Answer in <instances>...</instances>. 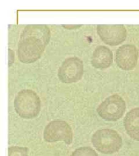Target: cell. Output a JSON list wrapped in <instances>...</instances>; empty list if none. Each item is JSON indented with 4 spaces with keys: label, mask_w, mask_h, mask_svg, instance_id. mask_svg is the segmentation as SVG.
I'll use <instances>...</instances> for the list:
<instances>
[{
    "label": "cell",
    "mask_w": 139,
    "mask_h": 156,
    "mask_svg": "<svg viewBox=\"0 0 139 156\" xmlns=\"http://www.w3.org/2000/svg\"><path fill=\"white\" fill-rule=\"evenodd\" d=\"M139 58V50L133 44H125L115 51V62L117 66L124 71L133 70L136 67Z\"/></svg>",
    "instance_id": "cell-8"
},
{
    "label": "cell",
    "mask_w": 139,
    "mask_h": 156,
    "mask_svg": "<svg viewBox=\"0 0 139 156\" xmlns=\"http://www.w3.org/2000/svg\"><path fill=\"white\" fill-rule=\"evenodd\" d=\"M126 105L123 97L118 94L111 95L101 102L97 112L102 119L107 122H116L123 117Z\"/></svg>",
    "instance_id": "cell-4"
},
{
    "label": "cell",
    "mask_w": 139,
    "mask_h": 156,
    "mask_svg": "<svg viewBox=\"0 0 139 156\" xmlns=\"http://www.w3.org/2000/svg\"><path fill=\"white\" fill-rule=\"evenodd\" d=\"M113 62V54L110 48L100 45L95 48L91 58L93 67L98 69H105L111 66Z\"/></svg>",
    "instance_id": "cell-9"
},
{
    "label": "cell",
    "mask_w": 139,
    "mask_h": 156,
    "mask_svg": "<svg viewBox=\"0 0 139 156\" xmlns=\"http://www.w3.org/2000/svg\"><path fill=\"white\" fill-rule=\"evenodd\" d=\"M50 38V30L46 25H28L23 30L17 45V57L24 64L37 61Z\"/></svg>",
    "instance_id": "cell-1"
},
{
    "label": "cell",
    "mask_w": 139,
    "mask_h": 156,
    "mask_svg": "<svg viewBox=\"0 0 139 156\" xmlns=\"http://www.w3.org/2000/svg\"><path fill=\"white\" fill-rule=\"evenodd\" d=\"M70 156H99L97 153L89 146L81 147L75 149Z\"/></svg>",
    "instance_id": "cell-11"
},
{
    "label": "cell",
    "mask_w": 139,
    "mask_h": 156,
    "mask_svg": "<svg viewBox=\"0 0 139 156\" xmlns=\"http://www.w3.org/2000/svg\"><path fill=\"white\" fill-rule=\"evenodd\" d=\"M123 126L130 138L139 141V108L128 112L123 119Z\"/></svg>",
    "instance_id": "cell-10"
},
{
    "label": "cell",
    "mask_w": 139,
    "mask_h": 156,
    "mask_svg": "<svg viewBox=\"0 0 139 156\" xmlns=\"http://www.w3.org/2000/svg\"><path fill=\"white\" fill-rule=\"evenodd\" d=\"M8 156H28L27 147L11 146L8 148Z\"/></svg>",
    "instance_id": "cell-12"
},
{
    "label": "cell",
    "mask_w": 139,
    "mask_h": 156,
    "mask_svg": "<svg viewBox=\"0 0 139 156\" xmlns=\"http://www.w3.org/2000/svg\"><path fill=\"white\" fill-rule=\"evenodd\" d=\"M83 72V62L78 57H71L62 62L58 69L57 76L63 83H73L81 79Z\"/></svg>",
    "instance_id": "cell-6"
},
{
    "label": "cell",
    "mask_w": 139,
    "mask_h": 156,
    "mask_svg": "<svg viewBox=\"0 0 139 156\" xmlns=\"http://www.w3.org/2000/svg\"><path fill=\"white\" fill-rule=\"evenodd\" d=\"M44 139L48 143L63 140L66 144L71 145L73 140L72 128L65 121H52L45 128Z\"/></svg>",
    "instance_id": "cell-5"
},
{
    "label": "cell",
    "mask_w": 139,
    "mask_h": 156,
    "mask_svg": "<svg viewBox=\"0 0 139 156\" xmlns=\"http://www.w3.org/2000/svg\"><path fill=\"white\" fill-rule=\"evenodd\" d=\"M14 108L20 117L32 119L39 115L41 109V100L33 90H22L15 98Z\"/></svg>",
    "instance_id": "cell-2"
},
{
    "label": "cell",
    "mask_w": 139,
    "mask_h": 156,
    "mask_svg": "<svg viewBox=\"0 0 139 156\" xmlns=\"http://www.w3.org/2000/svg\"><path fill=\"white\" fill-rule=\"evenodd\" d=\"M96 30L100 39L106 45H120L127 38L126 29L124 26L121 24H99L97 26Z\"/></svg>",
    "instance_id": "cell-7"
},
{
    "label": "cell",
    "mask_w": 139,
    "mask_h": 156,
    "mask_svg": "<svg viewBox=\"0 0 139 156\" xmlns=\"http://www.w3.org/2000/svg\"><path fill=\"white\" fill-rule=\"evenodd\" d=\"M91 142L99 152L108 155L118 152L123 145L121 135L110 128H102L96 131L92 135Z\"/></svg>",
    "instance_id": "cell-3"
}]
</instances>
